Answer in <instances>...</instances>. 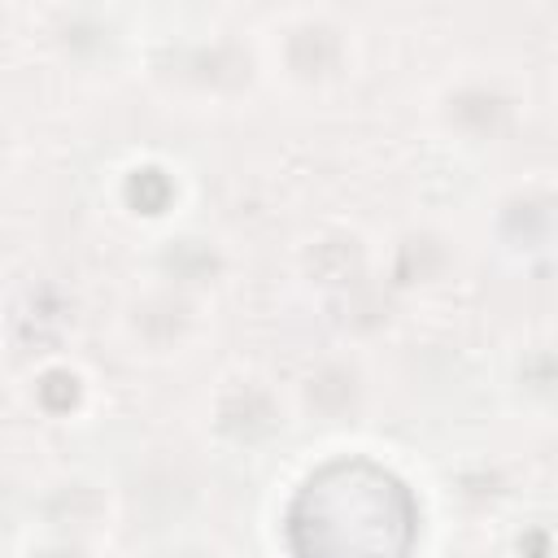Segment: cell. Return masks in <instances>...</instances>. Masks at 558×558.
Wrapping results in <instances>:
<instances>
[{
	"label": "cell",
	"mask_w": 558,
	"mask_h": 558,
	"mask_svg": "<svg viewBox=\"0 0 558 558\" xmlns=\"http://www.w3.org/2000/svg\"><path fill=\"white\" fill-rule=\"evenodd\" d=\"M283 532L292 558H410L418 501L384 462L340 453L292 493Z\"/></svg>",
	"instance_id": "6da1fadb"
}]
</instances>
